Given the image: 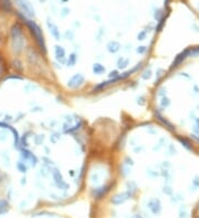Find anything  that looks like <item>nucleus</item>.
<instances>
[{"instance_id":"1","label":"nucleus","mask_w":199,"mask_h":218,"mask_svg":"<svg viewBox=\"0 0 199 218\" xmlns=\"http://www.w3.org/2000/svg\"><path fill=\"white\" fill-rule=\"evenodd\" d=\"M133 218H141V216H138V215H136V216H134Z\"/></svg>"}]
</instances>
